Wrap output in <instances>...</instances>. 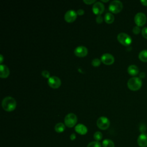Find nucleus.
I'll return each mask as SVG.
<instances>
[{"label": "nucleus", "instance_id": "obj_1", "mask_svg": "<svg viewBox=\"0 0 147 147\" xmlns=\"http://www.w3.org/2000/svg\"><path fill=\"white\" fill-rule=\"evenodd\" d=\"M16 101L11 96H8L4 98L2 101V106L6 111H11L16 109Z\"/></svg>", "mask_w": 147, "mask_h": 147}, {"label": "nucleus", "instance_id": "obj_2", "mask_svg": "<svg viewBox=\"0 0 147 147\" xmlns=\"http://www.w3.org/2000/svg\"><path fill=\"white\" fill-rule=\"evenodd\" d=\"M127 87L132 91L138 90L142 86V80L138 77H133L127 81Z\"/></svg>", "mask_w": 147, "mask_h": 147}, {"label": "nucleus", "instance_id": "obj_3", "mask_svg": "<svg viewBox=\"0 0 147 147\" xmlns=\"http://www.w3.org/2000/svg\"><path fill=\"white\" fill-rule=\"evenodd\" d=\"M122 3L118 0L112 1L109 5V10L113 13H118L120 12L122 10Z\"/></svg>", "mask_w": 147, "mask_h": 147}, {"label": "nucleus", "instance_id": "obj_4", "mask_svg": "<svg viewBox=\"0 0 147 147\" xmlns=\"http://www.w3.org/2000/svg\"><path fill=\"white\" fill-rule=\"evenodd\" d=\"M77 117L74 113H69L64 118V123L68 127H72L77 122Z\"/></svg>", "mask_w": 147, "mask_h": 147}, {"label": "nucleus", "instance_id": "obj_5", "mask_svg": "<svg viewBox=\"0 0 147 147\" xmlns=\"http://www.w3.org/2000/svg\"><path fill=\"white\" fill-rule=\"evenodd\" d=\"M117 40L118 41L125 46L129 45L132 41L131 38L129 35L125 33H119L117 36Z\"/></svg>", "mask_w": 147, "mask_h": 147}, {"label": "nucleus", "instance_id": "obj_6", "mask_svg": "<svg viewBox=\"0 0 147 147\" xmlns=\"http://www.w3.org/2000/svg\"><path fill=\"white\" fill-rule=\"evenodd\" d=\"M110 122L109 119L104 116H102L99 117L96 121V125L97 126L102 130L107 129L110 126Z\"/></svg>", "mask_w": 147, "mask_h": 147}, {"label": "nucleus", "instance_id": "obj_7", "mask_svg": "<svg viewBox=\"0 0 147 147\" xmlns=\"http://www.w3.org/2000/svg\"><path fill=\"white\" fill-rule=\"evenodd\" d=\"M134 22L137 26L139 27L144 26L146 22V15L142 12L137 13L134 16Z\"/></svg>", "mask_w": 147, "mask_h": 147}, {"label": "nucleus", "instance_id": "obj_8", "mask_svg": "<svg viewBox=\"0 0 147 147\" xmlns=\"http://www.w3.org/2000/svg\"><path fill=\"white\" fill-rule=\"evenodd\" d=\"M49 86L53 88H57L61 85V80L56 76H51L48 78Z\"/></svg>", "mask_w": 147, "mask_h": 147}, {"label": "nucleus", "instance_id": "obj_9", "mask_svg": "<svg viewBox=\"0 0 147 147\" xmlns=\"http://www.w3.org/2000/svg\"><path fill=\"white\" fill-rule=\"evenodd\" d=\"M92 10L94 13L96 15H100L104 11L105 6L103 3H102L101 2L98 1L94 3Z\"/></svg>", "mask_w": 147, "mask_h": 147}, {"label": "nucleus", "instance_id": "obj_10", "mask_svg": "<svg viewBox=\"0 0 147 147\" xmlns=\"http://www.w3.org/2000/svg\"><path fill=\"white\" fill-rule=\"evenodd\" d=\"M101 61L106 65L112 64L114 62V56L109 53H103L100 57Z\"/></svg>", "mask_w": 147, "mask_h": 147}, {"label": "nucleus", "instance_id": "obj_11", "mask_svg": "<svg viewBox=\"0 0 147 147\" xmlns=\"http://www.w3.org/2000/svg\"><path fill=\"white\" fill-rule=\"evenodd\" d=\"M77 17L76 12L74 10H69L64 14V19L68 22H72L75 20Z\"/></svg>", "mask_w": 147, "mask_h": 147}, {"label": "nucleus", "instance_id": "obj_12", "mask_svg": "<svg viewBox=\"0 0 147 147\" xmlns=\"http://www.w3.org/2000/svg\"><path fill=\"white\" fill-rule=\"evenodd\" d=\"M74 53L78 57H84L88 53L87 48L83 45L77 47L74 50Z\"/></svg>", "mask_w": 147, "mask_h": 147}, {"label": "nucleus", "instance_id": "obj_13", "mask_svg": "<svg viewBox=\"0 0 147 147\" xmlns=\"http://www.w3.org/2000/svg\"><path fill=\"white\" fill-rule=\"evenodd\" d=\"M137 144L140 147L147 146V134L145 133H141L137 138Z\"/></svg>", "mask_w": 147, "mask_h": 147}, {"label": "nucleus", "instance_id": "obj_14", "mask_svg": "<svg viewBox=\"0 0 147 147\" xmlns=\"http://www.w3.org/2000/svg\"><path fill=\"white\" fill-rule=\"evenodd\" d=\"M10 74L9 68L5 64H1L0 65V77L2 78H7Z\"/></svg>", "mask_w": 147, "mask_h": 147}, {"label": "nucleus", "instance_id": "obj_15", "mask_svg": "<svg viewBox=\"0 0 147 147\" xmlns=\"http://www.w3.org/2000/svg\"><path fill=\"white\" fill-rule=\"evenodd\" d=\"M75 130L78 133L81 135H84L87 132V127L82 123H79L76 125L75 127Z\"/></svg>", "mask_w": 147, "mask_h": 147}, {"label": "nucleus", "instance_id": "obj_16", "mask_svg": "<svg viewBox=\"0 0 147 147\" xmlns=\"http://www.w3.org/2000/svg\"><path fill=\"white\" fill-rule=\"evenodd\" d=\"M127 72L131 76H136L139 73V69L136 65H130L127 68Z\"/></svg>", "mask_w": 147, "mask_h": 147}, {"label": "nucleus", "instance_id": "obj_17", "mask_svg": "<svg viewBox=\"0 0 147 147\" xmlns=\"http://www.w3.org/2000/svg\"><path fill=\"white\" fill-rule=\"evenodd\" d=\"M105 21L107 24H111L114 20V17L111 13H107L104 16Z\"/></svg>", "mask_w": 147, "mask_h": 147}, {"label": "nucleus", "instance_id": "obj_18", "mask_svg": "<svg viewBox=\"0 0 147 147\" xmlns=\"http://www.w3.org/2000/svg\"><path fill=\"white\" fill-rule=\"evenodd\" d=\"M138 58L143 62H147V49L141 51L138 54Z\"/></svg>", "mask_w": 147, "mask_h": 147}, {"label": "nucleus", "instance_id": "obj_19", "mask_svg": "<svg viewBox=\"0 0 147 147\" xmlns=\"http://www.w3.org/2000/svg\"><path fill=\"white\" fill-rule=\"evenodd\" d=\"M65 130V125L63 123L59 122L55 126V130L57 133H62Z\"/></svg>", "mask_w": 147, "mask_h": 147}, {"label": "nucleus", "instance_id": "obj_20", "mask_svg": "<svg viewBox=\"0 0 147 147\" xmlns=\"http://www.w3.org/2000/svg\"><path fill=\"white\" fill-rule=\"evenodd\" d=\"M103 147H114V143L109 139H105L102 142Z\"/></svg>", "mask_w": 147, "mask_h": 147}, {"label": "nucleus", "instance_id": "obj_21", "mask_svg": "<svg viewBox=\"0 0 147 147\" xmlns=\"http://www.w3.org/2000/svg\"><path fill=\"white\" fill-rule=\"evenodd\" d=\"M94 138L96 141H99L102 138V133L100 131H96L94 134Z\"/></svg>", "mask_w": 147, "mask_h": 147}, {"label": "nucleus", "instance_id": "obj_22", "mask_svg": "<svg viewBox=\"0 0 147 147\" xmlns=\"http://www.w3.org/2000/svg\"><path fill=\"white\" fill-rule=\"evenodd\" d=\"M87 147H101V144L98 141H92L90 142Z\"/></svg>", "mask_w": 147, "mask_h": 147}, {"label": "nucleus", "instance_id": "obj_23", "mask_svg": "<svg viewBox=\"0 0 147 147\" xmlns=\"http://www.w3.org/2000/svg\"><path fill=\"white\" fill-rule=\"evenodd\" d=\"M101 62V60L99 59L98 58H95L94 59L91 61V64L94 67H98L100 65Z\"/></svg>", "mask_w": 147, "mask_h": 147}, {"label": "nucleus", "instance_id": "obj_24", "mask_svg": "<svg viewBox=\"0 0 147 147\" xmlns=\"http://www.w3.org/2000/svg\"><path fill=\"white\" fill-rule=\"evenodd\" d=\"M140 31H141V29H140V27L138 26H135L133 28V33L135 34H139L140 32Z\"/></svg>", "mask_w": 147, "mask_h": 147}, {"label": "nucleus", "instance_id": "obj_25", "mask_svg": "<svg viewBox=\"0 0 147 147\" xmlns=\"http://www.w3.org/2000/svg\"><path fill=\"white\" fill-rule=\"evenodd\" d=\"M141 33L142 36L145 38L147 39V27H145L142 28V29L141 30Z\"/></svg>", "mask_w": 147, "mask_h": 147}, {"label": "nucleus", "instance_id": "obj_26", "mask_svg": "<svg viewBox=\"0 0 147 147\" xmlns=\"http://www.w3.org/2000/svg\"><path fill=\"white\" fill-rule=\"evenodd\" d=\"M41 75L46 78H49L50 77V73L47 71V70H44L41 72Z\"/></svg>", "mask_w": 147, "mask_h": 147}, {"label": "nucleus", "instance_id": "obj_27", "mask_svg": "<svg viewBox=\"0 0 147 147\" xmlns=\"http://www.w3.org/2000/svg\"><path fill=\"white\" fill-rule=\"evenodd\" d=\"M96 21L98 24L102 23V21H103V17L100 15L97 16V17H96Z\"/></svg>", "mask_w": 147, "mask_h": 147}, {"label": "nucleus", "instance_id": "obj_28", "mask_svg": "<svg viewBox=\"0 0 147 147\" xmlns=\"http://www.w3.org/2000/svg\"><path fill=\"white\" fill-rule=\"evenodd\" d=\"M83 2L86 3V4H88V5H90V4H92L93 3H95L96 2L95 0H83Z\"/></svg>", "mask_w": 147, "mask_h": 147}, {"label": "nucleus", "instance_id": "obj_29", "mask_svg": "<svg viewBox=\"0 0 147 147\" xmlns=\"http://www.w3.org/2000/svg\"><path fill=\"white\" fill-rule=\"evenodd\" d=\"M84 10H83V9H78V10H77V11H76V13H77V14H78V15H83V14H84Z\"/></svg>", "mask_w": 147, "mask_h": 147}, {"label": "nucleus", "instance_id": "obj_30", "mask_svg": "<svg viewBox=\"0 0 147 147\" xmlns=\"http://www.w3.org/2000/svg\"><path fill=\"white\" fill-rule=\"evenodd\" d=\"M70 138H71V140H72V141L75 140V138H76V135H75L74 133H72V134H71V136H70Z\"/></svg>", "mask_w": 147, "mask_h": 147}, {"label": "nucleus", "instance_id": "obj_31", "mask_svg": "<svg viewBox=\"0 0 147 147\" xmlns=\"http://www.w3.org/2000/svg\"><path fill=\"white\" fill-rule=\"evenodd\" d=\"M140 2L144 6H147V0H141Z\"/></svg>", "mask_w": 147, "mask_h": 147}, {"label": "nucleus", "instance_id": "obj_32", "mask_svg": "<svg viewBox=\"0 0 147 147\" xmlns=\"http://www.w3.org/2000/svg\"><path fill=\"white\" fill-rule=\"evenodd\" d=\"M0 57H1V59H0V63H2V61H3V59L2 55H0Z\"/></svg>", "mask_w": 147, "mask_h": 147}, {"label": "nucleus", "instance_id": "obj_33", "mask_svg": "<svg viewBox=\"0 0 147 147\" xmlns=\"http://www.w3.org/2000/svg\"><path fill=\"white\" fill-rule=\"evenodd\" d=\"M101 1H102V2H107L108 0H106V1H105V0H102Z\"/></svg>", "mask_w": 147, "mask_h": 147}]
</instances>
